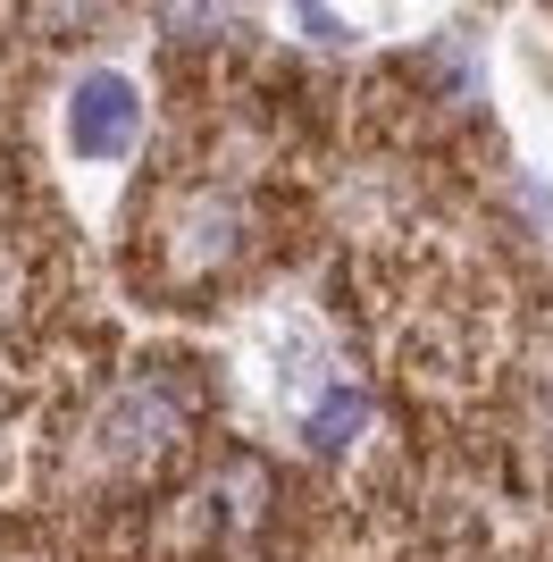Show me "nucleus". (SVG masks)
<instances>
[{"mask_svg": "<svg viewBox=\"0 0 553 562\" xmlns=\"http://www.w3.org/2000/svg\"><path fill=\"white\" fill-rule=\"evenodd\" d=\"M369 412H377V403H369V386H361V378H345V370H327L319 386H302V395H294V428H302L319 453H345L352 437L369 428Z\"/></svg>", "mask_w": 553, "mask_h": 562, "instance_id": "obj_2", "label": "nucleus"}, {"mask_svg": "<svg viewBox=\"0 0 553 562\" xmlns=\"http://www.w3.org/2000/svg\"><path fill=\"white\" fill-rule=\"evenodd\" d=\"M143 143V93L117 68H84L68 85V151L84 168H110Z\"/></svg>", "mask_w": 553, "mask_h": 562, "instance_id": "obj_1", "label": "nucleus"}, {"mask_svg": "<svg viewBox=\"0 0 553 562\" xmlns=\"http://www.w3.org/2000/svg\"><path fill=\"white\" fill-rule=\"evenodd\" d=\"M437 0H294V18L319 34V43H345V34H394V25L428 18Z\"/></svg>", "mask_w": 553, "mask_h": 562, "instance_id": "obj_3", "label": "nucleus"}]
</instances>
